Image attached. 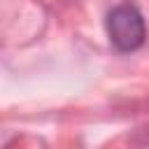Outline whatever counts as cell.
Returning <instances> with one entry per match:
<instances>
[{
	"instance_id": "1",
	"label": "cell",
	"mask_w": 149,
	"mask_h": 149,
	"mask_svg": "<svg viewBox=\"0 0 149 149\" xmlns=\"http://www.w3.org/2000/svg\"><path fill=\"white\" fill-rule=\"evenodd\" d=\"M105 28H107V37H109L112 47L123 54L140 49L147 37V28H144V19H142L140 9L128 2L116 5L107 12Z\"/></svg>"
}]
</instances>
